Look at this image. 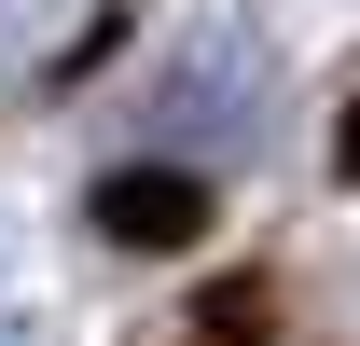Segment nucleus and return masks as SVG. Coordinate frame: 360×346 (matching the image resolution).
<instances>
[{
    "instance_id": "nucleus-1",
    "label": "nucleus",
    "mask_w": 360,
    "mask_h": 346,
    "mask_svg": "<svg viewBox=\"0 0 360 346\" xmlns=\"http://www.w3.org/2000/svg\"><path fill=\"white\" fill-rule=\"evenodd\" d=\"M264 111H277V42L264 28H194V42L167 56V84H153V125L180 139V167H236L250 139H264Z\"/></svg>"
},
{
    "instance_id": "nucleus-3",
    "label": "nucleus",
    "mask_w": 360,
    "mask_h": 346,
    "mask_svg": "<svg viewBox=\"0 0 360 346\" xmlns=\"http://www.w3.org/2000/svg\"><path fill=\"white\" fill-rule=\"evenodd\" d=\"M111 28H125V0H0V111L42 97V84H70Z\"/></svg>"
},
{
    "instance_id": "nucleus-2",
    "label": "nucleus",
    "mask_w": 360,
    "mask_h": 346,
    "mask_svg": "<svg viewBox=\"0 0 360 346\" xmlns=\"http://www.w3.org/2000/svg\"><path fill=\"white\" fill-rule=\"evenodd\" d=\"M84 222L111 236V250H139V263H180L194 236H208V180L194 167H111L84 194Z\"/></svg>"
}]
</instances>
